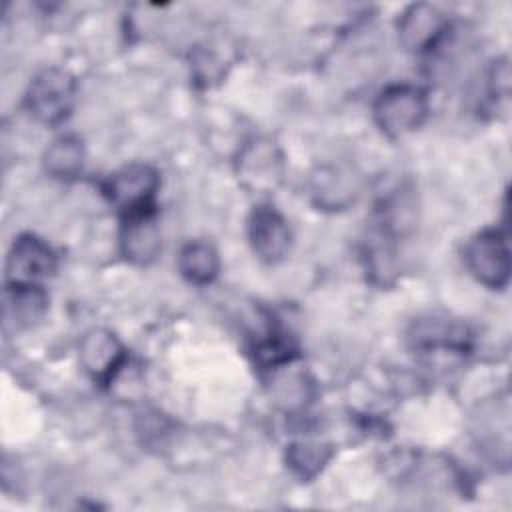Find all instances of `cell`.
<instances>
[{"label": "cell", "mask_w": 512, "mask_h": 512, "mask_svg": "<svg viewBox=\"0 0 512 512\" xmlns=\"http://www.w3.org/2000/svg\"><path fill=\"white\" fill-rule=\"evenodd\" d=\"M426 114V94L410 84H392L384 88L374 102V120L390 138H400L414 132L422 126Z\"/></svg>", "instance_id": "1"}, {"label": "cell", "mask_w": 512, "mask_h": 512, "mask_svg": "<svg viewBox=\"0 0 512 512\" xmlns=\"http://www.w3.org/2000/svg\"><path fill=\"white\" fill-rule=\"evenodd\" d=\"M76 100L74 78L60 68H46L34 76L26 90V108L42 124L56 126L64 122Z\"/></svg>", "instance_id": "2"}, {"label": "cell", "mask_w": 512, "mask_h": 512, "mask_svg": "<svg viewBox=\"0 0 512 512\" xmlns=\"http://www.w3.org/2000/svg\"><path fill=\"white\" fill-rule=\"evenodd\" d=\"M284 154L270 138L248 140L236 156V174L250 194H270L284 180Z\"/></svg>", "instance_id": "3"}, {"label": "cell", "mask_w": 512, "mask_h": 512, "mask_svg": "<svg viewBox=\"0 0 512 512\" xmlns=\"http://www.w3.org/2000/svg\"><path fill=\"white\" fill-rule=\"evenodd\" d=\"M158 172L148 164H128L110 174L102 186L106 198L122 216L144 210H154V196L158 192Z\"/></svg>", "instance_id": "4"}, {"label": "cell", "mask_w": 512, "mask_h": 512, "mask_svg": "<svg viewBox=\"0 0 512 512\" xmlns=\"http://www.w3.org/2000/svg\"><path fill=\"white\" fill-rule=\"evenodd\" d=\"M472 276L488 288H504L510 278V250L502 230H482L464 248Z\"/></svg>", "instance_id": "5"}, {"label": "cell", "mask_w": 512, "mask_h": 512, "mask_svg": "<svg viewBox=\"0 0 512 512\" xmlns=\"http://www.w3.org/2000/svg\"><path fill=\"white\" fill-rule=\"evenodd\" d=\"M56 272L54 250L34 234H22L14 240L8 260V284H38Z\"/></svg>", "instance_id": "6"}, {"label": "cell", "mask_w": 512, "mask_h": 512, "mask_svg": "<svg viewBox=\"0 0 512 512\" xmlns=\"http://www.w3.org/2000/svg\"><path fill=\"white\" fill-rule=\"evenodd\" d=\"M248 238L254 254L268 264L284 260L292 242L288 222L268 204H260L252 210L248 220Z\"/></svg>", "instance_id": "7"}, {"label": "cell", "mask_w": 512, "mask_h": 512, "mask_svg": "<svg viewBox=\"0 0 512 512\" xmlns=\"http://www.w3.org/2000/svg\"><path fill=\"white\" fill-rule=\"evenodd\" d=\"M80 364L92 380L108 384L126 360L120 340L104 328H94L80 340Z\"/></svg>", "instance_id": "8"}, {"label": "cell", "mask_w": 512, "mask_h": 512, "mask_svg": "<svg viewBox=\"0 0 512 512\" xmlns=\"http://www.w3.org/2000/svg\"><path fill=\"white\" fill-rule=\"evenodd\" d=\"M120 250L128 262L138 266H146L156 260L162 250V240L154 210L124 216L120 230Z\"/></svg>", "instance_id": "9"}, {"label": "cell", "mask_w": 512, "mask_h": 512, "mask_svg": "<svg viewBox=\"0 0 512 512\" xmlns=\"http://www.w3.org/2000/svg\"><path fill=\"white\" fill-rule=\"evenodd\" d=\"M444 32V16L430 4H412L398 20V38L408 50H430L438 44Z\"/></svg>", "instance_id": "10"}, {"label": "cell", "mask_w": 512, "mask_h": 512, "mask_svg": "<svg viewBox=\"0 0 512 512\" xmlns=\"http://www.w3.org/2000/svg\"><path fill=\"white\" fill-rule=\"evenodd\" d=\"M48 310V294L40 284H8L6 288V320L18 328L32 326Z\"/></svg>", "instance_id": "11"}, {"label": "cell", "mask_w": 512, "mask_h": 512, "mask_svg": "<svg viewBox=\"0 0 512 512\" xmlns=\"http://www.w3.org/2000/svg\"><path fill=\"white\" fill-rule=\"evenodd\" d=\"M178 270L192 284H210L220 272V258L216 248L202 240L188 242L178 254Z\"/></svg>", "instance_id": "12"}, {"label": "cell", "mask_w": 512, "mask_h": 512, "mask_svg": "<svg viewBox=\"0 0 512 512\" xmlns=\"http://www.w3.org/2000/svg\"><path fill=\"white\" fill-rule=\"evenodd\" d=\"M84 146L82 140L66 134L56 138L44 152V168L50 176L60 180H72L82 172Z\"/></svg>", "instance_id": "13"}, {"label": "cell", "mask_w": 512, "mask_h": 512, "mask_svg": "<svg viewBox=\"0 0 512 512\" xmlns=\"http://www.w3.org/2000/svg\"><path fill=\"white\" fill-rule=\"evenodd\" d=\"M330 456H332L330 446L314 444V442H298L288 448L286 462L296 476H300L302 480H308V478H314L326 466Z\"/></svg>", "instance_id": "14"}, {"label": "cell", "mask_w": 512, "mask_h": 512, "mask_svg": "<svg viewBox=\"0 0 512 512\" xmlns=\"http://www.w3.org/2000/svg\"><path fill=\"white\" fill-rule=\"evenodd\" d=\"M316 182L318 184H316L314 192L318 194V204L334 208V190L340 200V206L350 200V186L346 184L344 176H340L338 170H330L328 174L322 172V176H316Z\"/></svg>", "instance_id": "15"}]
</instances>
